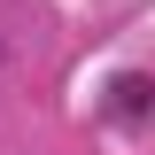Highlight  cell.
<instances>
[{"instance_id": "1", "label": "cell", "mask_w": 155, "mask_h": 155, "mask_svg": "<svg viewBox=\"0 0 155 155\" xmlns=\"http://www.w3.org/2000/svg\"><path fill=\"white\" fill-rule=\"evenodd\" d=\"M109 109H116V116H147V109H155V78L124 70V78L109 85Z\"/></svg>"}, {"instance_id": "2", "label": "cell", "mask_w": 155, "mask_h": 155, "mask_svg": "<svg viewBox=\"0 0 155 155\" xmlns=\"http://www.w3.org/2000/svg\"><path fill=\"white\" fill-rule=\"evenodd\" d=\"M0 62H8V47H0Z\"/></svg>"}]
</instances>
